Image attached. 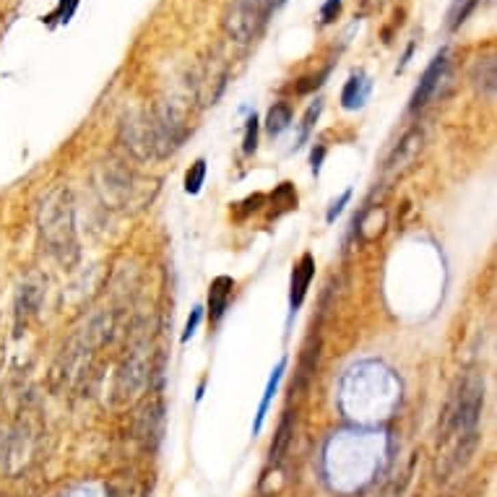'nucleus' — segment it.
<instances>
[{"label": "nucleus", "mask_w": 497, "mask_h": 497, "mask_svg": "<svg viewBox=\"0 0 497 497\" xmlns=\"http://www.w3.org/2000/svg\"><path fill=\"white\" fill-rule=\"evenodd\" d=\"M263 18L261 0H235L229 5V14L224 18L227 34L237 42H250L258 31V24Z\"/></svg>", "instance_id": "1"}, {"label": "nucleus", "mask_w": 497, "mask_h": 497, "mask_svg": "<svg viewBox=\"0 0 497 497\" xmlns=\"http://www.w3.org/2000/svg\"><path fill=\"white\" fill-rule=\"evenodd\" d=\"M479 409H482V385L469 380L461 385L456 409H450V414H448V430H471L479 419Z\"/></svg>", "instance_id": "2"}, {"label": "nucleus", "mask_w": 497, "mask_h": 497, "mask_svg": "<svg viewBox=\"0 0 497 497\" xmlns=\"http://www.w3.org/2000/svg\"><path fill=\"white\" fill-rule=\"evenodd\" d=\"M445 79V55H437L435 60H432V66L424 71V76L419 81L417 92L411 97V110H419V107H424L430 102L435 92H437V86H440V81Z\"/></svg>", "instance_id": "3"}, {"label": "nucleus", "mask_w": 497, "mask_h": 497, "mask_svg": "<svg viewBox=\"0 0 497 497\" xmlns=\"http://www.w3.org/2000/svg\"><path fill=\"white\" fill-rule=\"evenodd\" d=\"M313 274H315L313 255H302V261L297 263V268H294V274H292V294H289L292 310H297L302 305L305 294H307V287H310V281H313Z\"/></svg>", "instance_id": "4"}, {"label": "nucleus", "mask_w": 497, "mask_h": 497, "mask_svg": "<svg viewBox=\"0 0 497 497\" xmlns=\"http://www.w3.org/2000/svg\"><path fill=\"white\" fill-rule=\"evenodd\" d=\"M232 279L229 276H219V279H214V284H211V292H209V310H211V318L214 320H219L227 310V302H229V294H232Z\"/></svg>", "instance_id": "5"}, {"label": "nucleus", "mask_w": 497, "mask_h": 497, "mask_svg": "<svg viewBox=\"0 0 497 497\" xmlns=\"http://www.w3.org/2000/svg\"><path fill=\"white\" fill-rule=\"evenodd\" d=\"M284 367H287V362L281 359V362L276 365L274 372H271V378H268V385H266V393H263V401H261V406H258L255 422H253V435H258V432H261L263 419H266V411H268V406H271V401H274L276 388H279V383H281V375H284Z\"/></svg>", "instance_id": "6"}, {"label": "nucleus", "mask_w": 497, "mask_h": 497, "mask_svg": "<svg viewBox=\"0 0 497 497\" xmlns=\"http://www.w3.org/2000/svg\"><path fill=\"white\" fill-rule=\"evenodd\" d=\"M367 92H370V81H367L365 76H352V79H349V84L344 86L341 102H344V107H346V110L359 107L367 99Z\"/></svg>", "instance_id": "7"}, {"label": "nucleus", "mask_w": 497, "mask_h": 497, "mask_svg": "<svg viewBox=\"0 0 497 497\" xmlns=\"http://www.w3.org/2000/svg\"><path fill=\"white\" fill-rule=\"evenodd\" d=\"M292 123V110L287 105H274L268 110V118H266V128L271 136H279V133L287 128Z\"/></svg>", "instance_id": "8"}, {"label": "nucleus", "mask_w": 497, "mask_h": 497, "mask_svg": "<svg viewBox=\"0 0 497 497\" xmlns=\"http://www.w3.org/2000/svg\"><path fill=\"white\" fill-rule=\"evenodd\" d=\"M203 177H206V162L198 159L196 164H193V170L188 172V177H185V190L188 193H198L201 185H203Z\"/></svg>", "instance_id": "9"}, {"label": "nucleus", "mask_w": 497, "mask_h": 497, "mask_svg": "<svg viewBox=\"0 0 497 497\" xmlns=\"http://www.w3.org/2000/svg\"><path fill=\"white\" fill-rule=\"evenodd\" d=\"M479 0H456L453 3V8H450V27L456 29L458 24H463L466 21V16L474 11V5H476Z\"/></svg>", "instance_id": "10"}, {"label": "nucleus", "mask_w": 497, "mask_h": 497, "mask_svg": "<svg viewBox=\"0 0 497 497\" xmlns=\"http://www.w3.org/2000/svg\"><path fill=\"white\" fill-rule=\"evenodd\" d=\"M258 146V120L255 115L248 120V133H245V154H253Z\"/></svg>", "instance_id": "11"}, {"label": "nucleus", "mask_w": 497, "mask_h": 497, "mask_svg": "<svg viewBox=\"0 0 497 497\" xmlns=\"http://www.w3.org/2000/svg\"><path fill=\"white\" fill-rule=\"evenodd\" d=\"M201 315H203V310L201 307H196L193 310V315L188 318V326H185V333H183V341H188L193 333H196V328H198V323H201Z\"/></svg>", "instance_id": "12"}, {"label": "nucleus", "mask_w": 497, "mask_h": 497, "mask_svg": "<svg viewBox=\"0 0 497 497\" xmlns=\"http://www.w3.org/2000/svg\"><path fill=\"white\" fill-rule=\"evenodd\" d=\"M349 196H352V193H349V190H346V193H344V196L339 198V203H333V206H331V211H328V222H333V219H336V216H339V214H341V209H344V203H346V201H349Z\"/></svg>", "instance_id": "13"}, {"label": "nucleus", "mask_w": 497, "mask_h": 497, "mask_svg": "<svg viewBox=\"0 0 497 497\" xmlns=\"http://www.w3.org/2000/svg\"><path fill=\"white\" fill-rule=\"evenodd\" d=\"M339 14V0H328L326 5H323V21H333V16Z\"/></svg>", "instance_id": "14"}, {"label": "nucleus", "mask_w": 497, "mask_h": 497, "mask_svg": "<svg viewBox=\"0 0 497 497\" xmlns=\"http://www.w3.org/2000/svg\"><path fill=\"white\" fill-rule=\"evenodd\" d=\"M320 159H323V149H318V154L313 151V172L320 170Z\"/></svg>", "instance_id": "15"}, {"label": "nucleus", "mask_w": 497, "mask_h": 497, "mask_svg": "<svg viewBox=\"0 0 497 497\" xmlns=\"http://www.w3.org/2000/svg\"><path fill=\"white\" fill-rule=\"evenodd\" d=\"M266 3V11H274V8H279V5H284V0H263ZM263 11V14H266Z\"/></svg>", "instance_id": "16"}]
</instances>
